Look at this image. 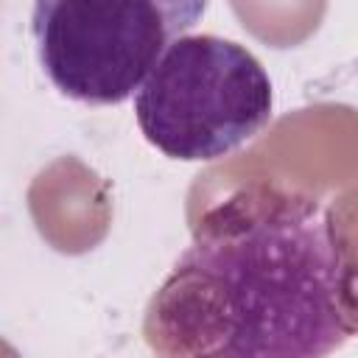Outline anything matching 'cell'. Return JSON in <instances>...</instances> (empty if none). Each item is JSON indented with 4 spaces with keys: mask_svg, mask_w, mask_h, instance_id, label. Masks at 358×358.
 <instances>
[{
    "mask_svg": "<svg viewBox=\"0 0 358 358\" xmlns=\"http://www.w3.org/2000/svg\"><path fill=\"white\" fill-rule=\"evenodd\" d=\"M355 313L336 210L257 182L199 218L143 338L168 358H319L355 336Z\"/></svg>",
    "mask_w": 358,
    "mask_h": 358,
    "instance_id": "cell-1",
    "label": "cell"
},
{
    "mask_svg": "<svg viewBox=\"0 0 358 358\" xmlns=\"http://www.w3.org/2000/svg\"><path fill=\"white\" fill-rule=\"evenodd\" d=\"M271 78L252 50L213 34L179 36L134 92L143 137L171 159L232 154L271 120Z\"/></svg>",
    "mask_w": 358,
    "mask_h": 358,
    "instance_id": "cell-2",
    "label": "cell"
},
{
    "mask_svg": "<svg viewBox=\"0 0 358 358\" xmlns=\"http://www.w3.org/2000/svg\"><path fill=\"white\" fill-rule=\"evenodd\" d=\"M204 11L207 0H34L31 36L64 98L115 106Z\"/></svg>",
    "mask_w": 358,
    "mask_h": 358,
    "instance_id": "cell-3",
    "label": "cell"
}]
</instances>
